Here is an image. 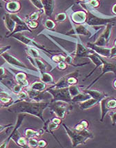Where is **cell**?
Wrapping results in <instances>:
<instances>
[{"instance_id": "1", "label": "cell", "mask_w": 116, "mask_h": 148, "mask_svg": "<svg viewBox=\"0 0 116 148\" xmlns=\"http://www.w3.org/2000/svg\"><path fill=\"white\" fill-rule=\"evenodd\" d=\"M50 101H16L8 108L9 112L15 113H26L34 116L45 122L43 113L46 108H49Z\"/></svg>"}, {"instance_id": "2", "label": "cell", "mask_w": 116, "mask_h": 148, "mask_svg": "<svg viewBox=\"0 0 116 148\" xmlns=\"http://www.w3.org/2000/svg\"><path fill=\"white\" fill-rule=\"evenodd\" d=\"M62 124L66 131V134L69 136L71 139L73 147H76L80 145L86 144L87 140L94 137L93 133L88 129L81 131V132H77L74 130V129H71L70 127L66 126L64 123Z\"/></svg>"}, {"instance_id": "3", "label": "cell", "mask_w": 116, "mask_h": 148, "mask_svg": "<svg viewBox=\"0 0 116 148\" xmlns=\"http://www.w3.org/2000/svg\"><path fill=\"white\" fill-rule=\"evenodd\" d=\"M49 108H50L51 112L54 113L55 116L63 120L71 111L73 106L72 104H69L65 101H50Z\"/></svg>"}, {"instance_id": "4", "label": "cell", "mask_w": 116, "mask_h": 148, "mask_svg": "<svg viewBox=\"0 0 116 148\" xmlns=\"http://www.w3.org/2000/svg\"><path fill=\"white\" fill-rule=\"evenodd\" d=\"M45 90L51 94V97H52V99L51 101H62L69 103V104H72V97L69 92V88H55L49 87Z\"/></svg>"}, {"instance_id": "5", "label": "cell", "mask_w": 116, "mask_h": 148, "mask_svg": "<svg viewBox=\"0 0 116 148\" xmlns=\"http://www.w3.org/2000/svg\"><path fill=\"white\" fill-rule=\"evenodd\" d=\"M87 19L85 24L90 27H102L107 26L108 24L113 23L116 20V17L112 18H101L95 15L90 10H86Z\"/></svg>"}, {"instance_id": "6", "label": "cell", "mask_w": 116, "mask_h": 148, "mask_svg": "<svg viewBox=\"0 0 116 148\" xmlns=\"http://www.w3.org/2000/svg\"><path fill=\"white\" fill-rule=\"evenodd\" d=\"M11 37L14 38L16 40H18V41H20V42H22L23 44L26 45H27L28 47H34L37 48V49H40V50L45 51L46 53H48V54H49L50 55H51V53L52 52L58 51L55 50H50V49H47V47H45L44 46L42 45L39 44L38 42H37L36 41L33 40V39H30L29 38L26 37V36L24 35L23 34H22L21 32L13 34V35H12Z\"/></svg>"}, {"instance_id": "7", "label": "cell", "mask_w": 116, "mask_h": 148, "mask_svg": "<svg viewBox=\"0 0 116 148\" xmlns=\"http://www.w3.org/2000/svg\"><path fill=\"white\" fill-rule=\"evenodd\" d=\"M101 59L102 63H103V65L102 66V73L100 74L95 80H93V82H92V83L86 87V89L91 88L93 86V85H95V83H96L103 75L108 73V72H113V73L116 76V61H107V60L105 59L103 57H101Z\"/></svg>"}, {"instance_id": "8", "label": "cell", "mask_w": 116, "mask_h": 148, "mask_svg": "<svg viewBox=\"0 0 116 148\" xmlns=\"http://www.w3.org/2000/svg\"><path fill=\"white\" fill-rule=\"evenodd\" d=\"M113 27V23L108 24L106 26L105 31L102 33L101 35L99 36L98 38L93 43L96 45L101 46V47H106L111 38Z\"/></svg>"}, {"instance_id": "9", "label": "cell", "mask_w": 116, "mask_h": 148, "mask_svg": "<svg viewBox=\"0 0 116 148\" xmlns=\"http://www.w3.org/2000/svg\"><path fill=\"white\" fill-rule=\"evenodd\" d=\"M86 47L91 49L101 57L107 58H110L111 57V48L96 45L93 42H87Z\"/></svg>"}, {"instance_id": "10", "label": "cell", "mask_w": 116, "mask_h": 148, "mask_svg": "<svg viewBox=\"0 0 116 148\" xmlns=\"http://www.w3.org/2000/svg\"><path fill=\"white\" fill-rule=\"evenodd\" d=\"M2 58L7 62L8 63H9L10 65H13V66H15V67H20V68H24V69H28V70H30V69L28 68V67L24 63H23L22 62H21L20 60H18V58H15V56H13V55H11L9 53H8L7 51L5 52L1 55Z\"/></svg>"}, {"instance_id": "11", "label": "cell", "mask_w": 116, "mask_h": 148, "mask_svg": "<svg viewBox=\"0 0 116 148\" xmlns=\"http://www.w3.org/2000/svg\"><path fill=\"white\" fill-rule=\"evenodd\" d=\"M71 19L73 23L76 25H82L85 24L87 19L86 11H75L71 14Z\"/></svg>"}, {"instance_id": "12", "label": "cell", "mask_w": 116, "mask_h": 148, "mask_svg": "<svg viewBox=\"0 0 116 148\" xmlns=\"http://www.w3.org/2000/svg\"><path fill=\"white\" fill-rule=\"evenodd\" d=\"M59 127V125L54 123L51 120H48L47 121H45L44 123V127L42 129H43L45 132H47V133H49L51 135H52L54 137V138L57 140V142L59 143V145H60L61 147H62V146L61 145L60 142L58 140V139L57 138V137H56V136L53 134V131L58 130Z\"/></svg>"}, {"instance_id": "13", "label": "cell", "mask_w": 116, "mask_h": 148, "mask_svg": "<svg viewBox=\"0 0 116 148\" xmlns=\"http://www.w3.org/2000/svg\"><path fill=\"white\" fill-rule=\"evenodd\" d=\"M26 92L28 94L29 98L30 99L35 100V101H44L42 100H44V99H45L46 96L50 94L49 92H48V94L46 95V93L47 92L46 90L37 91L35 90H33L31 88L27 90Z\"/></svg>"}, {"instance_id": "14", "label": "cell", "mask_w": 116, "mask_h": 148, "mask_svg": "<svg viewBox=\"0 0 116 148\" xmlns=\"http://www.w3.org/2000/svg\"><path fill=\"white\" fill-rule=\"evenodd\" d=\"M67 35L77 36H91V33L84 25H76L75 27L67 32Z\"/></svg>"}, {"instance_id": "15", "label": "cell", "mask_w": 116, "mask_h": 148, "mask_svg": "<svg viewBox=\"0 0 116 148\" xmlns=\"http://www.w3.org/2000/svg\"><path fill=\"white\" fill-rule=\"evenodd\" d=\"M93 50L88 47H85L83 45H82L80 42L76 43V53H75V58H86L88 54L93 52Z\"/></svg>"}, {"instance_id": "16", "label": "cell", "mask_w": 116, "mask_h": 148, "mask_svg": "<svg viewBox=\"0 0 116 148\" xmlns=\"http://www.w3.org/2000/svg\"><path fill=\"white\" fill-rule=\"evenodd\" d=\"M86 58H89V59L91 60V61L93 62V63H94L95 67V68L93 69V70H92V71L90 72L88 75H86V79L88 78V77H89L90 76H91V75H93V72H94V71H95V70H96L98 68L102 67V65H103V63H102V59H101V56H99L98 54H97L96 53L94 52V51H93V52L91 53V54H88V56H87Z\"/></svg>"}, {"instance_id": "17", "label": "cell", "mask_w": 116, "mask_h": 148, "mask_svg": "<svg viewBox=\"0 0 116 148\" xmlns=\"http://www.w3.org/2000/svg\"><path fill=\"white\" fill-rule=\"evenodd\" d=\"M42 2L45 15L49 18H51L54 12L55 0H42Z\"/></svg>"}, {"instance_id": "18", "label": "cell", "mask_w": 116, "mask_h": 148, "mask_svg": "<svg viewBox=\"0 0 116 148\" xmlns=\"http://www.w3.org/2000/svg\"><path fill=\"white\" fill-rule=\"evenodd\" d=\"M21 8V4L20 1L17 0L8 1L6 4V9L9 13H17L20 11Z\"/></svg>"}, {"instance_id": "19", "label": "cell", "mask_w": 116, "mask_h": 148, "mask_svg": "<svg viewBox=\"0 0 116 148\" xmlns=\"http://www.w3.org/2000/svg\"><path fill=\"white\" fill-rule=\"evenodd\" d=\"M100 101L98 99L91 97L90 99H87V100L83 101V102L79 103V107L81 110L84 111V110L89 109V108L96 106L97 104H100Z\"/></svg>"}, {"instance_id": "20", "label": "cell", "mask_w": 116, "mask_h": 148, "mask_svg": "<svg viewBox=\"0 0 116 148\" xmlns=\"http://www.w3.org/2000/svg\"><path fill=\"white\" fill-rule=\"evenodd\" d=\"M15 81L17 84L21 85L23 88L27 87L28 86V82L27 80V75L25 72H20L15 74Z\"/></svg>"}, {"instance_id": "21", "label": "cell", "mask_w": 116, "mask_h": 148, "mask_svg": "<svg viewBox=\"0 0 116 148\" xmlns=\"http://www.w3.org/2000/svg\"><path fill=\"white\" fill-rule=\"evenodd\" d=\"M4 22L6 28L8 29L9 34H11L14 31V29L16 27V23L13 19L11 18L10 13H6L4 15Z\"/></svg>"}, {"instance_id": "22", "label": "cell", "mask_w": 116, "mask_h": 148, "mask_svg": "<svg viewBox=\"0 0 116 148\" xmlns=\"http://www.w3.org/2000/svg\"><path fill=\"white\" fill-rule=\"evenodd\" d=\"M83 91L84 92H86V93H88V95H90L91 97L98 99V100L100 101H101L102 99H104V98L108 97V95H107V94H105V92L100 90H91V89H84Z\"/></svg>"}, {"instance_id": "23", "label": "cell", "mask_w": 116, "mask_h": 148, "mask_svg": "<svg viewBox=\"0 0 116 148\" xmlns=\"http://www.w3.org/2000/svg\"><path fill=\"white\" fill-rule=\"evenodd\" d=\"M44 130L43 129L42 130H39V131H36V130H33L32 129H26L24 131V134L26 137L27 138H37L40 137V136L43 135L44 134Z\"/></svg>"}, {"instance_id": "24", "label": "cell", "mask_w": 116, "mask_h": 148, "mask_svg": "<svg viewBox=\"0 0 116 148\" xmlns=\"http://www.w3.org/2000/svg\"><path fill=\"white\" fill-rule=\"evenodd\" d=\"M40 80L47 85H53L55 84L53 77L50 73H48L47 72H42L40 74Z\"/></svg>"}, {"instance_id": "25", "label": "cell", "mask_w": 116, "mask_h": 148, "mask_svg": "<svg viewBox=\"0 0 116 148\" xmlns=\"http://www.w3.org/2000/svg\"><path fill=\"white\" fill-rule=\"evenodd\" d=\"M91 95H88L86 92L82 91L80 94H78V95L75 96V97H72V104L73 103H81L83 101L87 100V99H90L91 98Z\"/></svg>"}, {"instance_id": "26", "label": "cell", "mask_w": 116, "mask_h": 148, "mask_svg": "<svg viewBox=\"0 0 116 148\" xmlns=\"http://www.w3.org/2000/svg\"><path fill=\"white\" fill-rule=\"evenodd\" d=\"M107 97L102 99L101 101L100 102V108H101V118H100V122H103L104 119H105V116L109 112H110V110L107 106Z\"/></svg>"}, {"instance_id": "27", "label": "cell", "mask_w": 116, "mask_h": 148, "mask_svg": "<svg viewBox=\"0 0 116 148\" xmlns=\"http://www.w3.org/2000/svg\"><path fill=\"white\" fill-rule=\"evenodd\" d=\"M30 88L37 91H44L47 89V84H44L42 81L41 82L37 81L31 84Z\"/></svg>"}, {"instance_id": "28", "label": "cell", "mask_w": 116, "mask_h": 148, "mask_svg": "<svg viewBox=\"0 0 116 148\" xmlns=\"http://www.w3.org/2000/svg\"><path fill=\"white\" fill-rule=\"evenodd\" d=\"M88 122L86 120H83L82 121H80L78 124H77L73 129H74V130L77 131V132H81V131L88 129Z\"/></svg>"}, {"instance_id": "29", "label": "cell", "mask_w": 116, "mask_h": 148, "mask_svg": "<svg viewBox=\"0 0 116 148\" xmlns=\"http://www.w3.org/2000/svg\"><path fill=\"white\" fill-rule=\"evenodd\" d=\"M26 50L27 53H28V56H31V57H33L34 58L40 57V53H39L37 48L34 47H28V48L26 49Z\"/></svg>"}, {"instance_id": "30", "label": "cell", "mask_w": 116, "mask_h": 148, "mask_svg": "<svg viewBox=\"0 0 116 148\" xmlns=\"http://www.w3.org/2000/svg\"><path fill=\"white\" fill-rule=\"evenodd\" d=\"M107 106L111 111L116 109V98L107 97Z\"/></svg>"}, {"instance_id": "31", "label": "cell", "mask_w": 116, "mask_h": 148, "mask_svg": "<svg viewBox=\"0 0 116 148\" xmlns=\"http://www.w3.org/2000/svg\"><path fill=\"white\" fill-rule=\"evenodd\" d=\"M69 92L71 94V96L72 97H75V96L78 95V94H80L82 92V90H80V88L77 85H73L69 87Z\"/></svg>"}, {"instance_id": "32", "label": "cell", "mask_w": 116, "mask_h": 148, "mask_svg": "<svg viewBox=\"0 0 116 148\" xmlns=\"http://www.w3.org/2000/svg\"><path fill=\"white\" fill-rule=\"evenodd\" d=\"M66 56H64V55H54L51 57V59L53 61L56 63H59L60 62H65L66 61Z\"/></svg>"}, {"instance_id": "33", "label": "cell", "mask_w": 116, "mask_h": 148, "mask_svg": "<svg viewBox=\"0 0 116 148\" xmlns=\"http://www.w3.org/2000/svg\"><path fill=\"white\" fill-rule=\"evenodd\" d=\"M44 25H45L46 28H47L48 29H50V30H52L55 28L56 24L53 20H52L51 19H47L46 20L45 22H44Z\"/></svg>"}, {"instance_id": "34", "label": "cell", "mask_w": 116, "mask_h": 148, "mask_svg": "<svg viewBox=\"0 0 116 148\" xmlns=\"http://www.w3.org/2000/svg\"><path fill=\"white\" fill-rule=\"evenodd\" d=\"M28 147L31 148L38 147V140L37 139H35V138H28Z\"/></svg>"}, {"instance_id": "35", "label": "cell", "mask_w": 116, "mask_h": 148, "mask_svg": "<svg viewBox=\"0 0 116 148\" xmlns=\"http://www.w3.org/2000/svg\"><path fill=\"white\" fill-rule=\"evenodd\" d=\"M67 18V15L65 13L62 12V13H59L56 15V18H55V22H64Z\"/></svg>"}, {"instance_id": "36", "label": "cell", "mask_w": 116, "mask_h": 148, "mask_svg": "<svg viewBox=\"0 0 116 148\" xmlns=\"http://www.w3.org/2000/svg\"><path fill=\"white\" fill-rule=\"evenodd\" d=\"M26 24L28 26V27L30 29H37L39 26V23L37 21H35V20H27Z\"/></svg>"}, {"instance_id": "37", "label": "cell", "mask_w": 116, "mask_h": 148, "mask_svg": "<svg viewBox=\"0 0 116 148\" xmlns=\"http://www.w3.org/2000/svg\"><path fill=\"white\" fill-rule=\"evenodd\" d=\"M30 1L33 4V6H35L37 8L41 10V11H44L42 0H30Z\"/></svg>"}, {"instance_id": "38", "label": "cell", "mask_w": 116, "mask_h": 148, "mask_svg": "<svg viewBox=\"0 0 116 148\" xmlns=\"http://www.w3.org/2000/svg\"><path fill=\"white\" fill-rule=\"evenodd\" d=\"M16 95H17V97H18V101L25 100V99L28 97L27 92H24V91H22V90L20 92V93Z\"/></svg>"}, {"instance_id": "39", "label": "cell", "mask_w": 116, "mask_h": 148, "mask_svg": "<svg viewBox=\"0 0 116 148\" xmlns=\"http://www.w3.org/2000/svg\"><path fill=\"white\" fill-rule=\"evenodd\" d=\"M88 4L89 5L90 7H92V8H95L100 6V1L98 0H90Z\"/></svg>"}, {"instance_id": "40", "label": "cell", "mask_w": 116, "mask_h": 148, "mask_svg": "<svg viewBox=\"0 0 116 148\" xmlns=\"http://www.w3.org/2000/svg\"><path fill=\"white\" fill-rule=\"evenodd\" d=\"M22 87L21 85H20V84H16V85H15L12 88V91H13V92H14L15 94L18 95V93H20V92L22 91Z\"/></svg>"}, {"instance_id": "41", "label": "cell", "mask_w": 116, "mask_h": 148, "mask_svg": "<svg viewBox=\"0 0 116 148\" xmlns=\"http://www.w3.org/2000/svg\"><path fill=\"white\" fill-rule=\"evenodd\" d=\"M109 116L111 117V123L113 125H116V111H110V114Z\"/></svg>"}, {"instance_id": "42", "label": "cell", "mask_w": 116, "mask_h": 148, "mask_svg": "<svg viewBox=\"0 0 116 148\" xmlns=\"http://www.w3.org/2000/svg\"><path fill=\"white\" fill-rule=\"evenodd\" d=\"M39 18H40V13H39V12H35V13H32V14L30 15V17H29V20L37 21V20L39 19Z\"/></svg>"}, {"instance_id": "43", "label": "cell", "mask_w": 116, "mask_h": 148, "mask_svg": "<svg viewBox=\"0 0 116 148\" xmlns=\"http://www.w3.org/2000/svg\"><path fill=\"white\" fill-rule=\"evenodd\" d=\"M57 68L60 70H64L67 68L68 65L66 62H60V63H57Z\"/></svg>"}, {"instance_id": "44", "label": "cell", "mask_w": 116, "mask_h": 148, "mask_svg": "<svg viewBox=\"0 0 116 148\" xmlns=\"http://www.w3.org/2000/svg\"><path fill=\"white\" fill-rule=\"evenodd\" d=\"M11 48V46H10V45L4 46V47H0V56H1V55L4 54V53L6 52L8 50H9Z\"/></svg>"}, {"instance_id": "45", "label": "cell", "mask_w": 116, "mask_h": 148, "mask_svg": "<svg viewBox=\"0 0 116 148\" xmlns=\"http://www.w3.org/2000/svg\"><path fill=\"white\" fill-rule=\"evenodd\" d=\"M48 143L46 140H42V139L38 140V147H46Z\"/></svg>"}, {"instance_id": "46", "label": "cell", "mask_w": 116, "mask_h": 148, "mask_svg": "<svg viewBox=\"0 0 116 148\" xmlns=\"http://www.w3.org/2000/svg\"><path fill=\"white\" fill-rule=\"evenodd\" d=\"M116 57V47L113 46V47L111 48V57L110 58H113Z\"/></svg>"}, {"instance_id": "47", "label": "cell", "mask_w": 116, "mask_h": 148, "mask_svg": "<svg viewBox=\"0 0 116 148\" xmlns=\"http://www.w3.org/2000/svg\"><path fill=\"white\" fill-rule=\"evenodd\" d=\"M51 120H52L53 122L54 123H55V124H57V125H60L61 124H62V119H60V118H57V117H54L53 118H52V119H51Z\"/></svg>"}, {"instance_id": "48", "label": "cell", "mask_w": 116, "mask_h": 148, "mask_svg": "<svg viewBox=\"0 0 116 148\" xmlns=\"http://www.w3.org/2000/svg\"><path fill=\"white\" fill-rule=\"evenodd\" d=\"M13 126V125H12V124H9V125H0V133H1L3 131H4L6 129L8 128V127H11Z\"/></svg>"}, {"instance_id": "49", "label": "cell", "mask_w": 116, "mask_h": 148, "mask_svg": "<svg viewBox=\"0 0 116 148\" xmlns=\"http://www.w3.org/2000/svg\"><path fill=\"white\" fill-rule=\"evenodd\" d=\"M5 73H6L5 68H3V67H0V81L1 80V79H3V77L5 75Z\"/></svg>"}, {"instance_id": "50", "label": "cell", "mask_w": 116, "mask_h": 148, "mask_svg": "<svg viewBox=\"0 0 116 148\" xmlns=\"http://www.w3.org/2000/svg\"><path fill=\"white\" fill-rule=\"evenodd\" d=\"M112 12L114 15H116V4H115L112 7Z\"/></svg>"}, {"instance_id": "51", "label": "cell", "mask_w": 116, "mask_h": 148, "mask_svg": "<svg viewBox=\"0 0 116 148\" xmlns=\"http://www.w3.org/2000/svg\"><path fill=\"white\" fill-rule=\"evenodd\" d=\"M78 1L81 2V4H88L90 0H78Z\"/></svg>"}, {"instance_id": "52", "label": "cell", "mask_w": 116, "mask_h": 148, "mask_svg": "<svg viewBox=\"0 0 116 148\" xmlns=\"http://www.w3.org/2000/svg\"><path fill=\"white\" fill-rule=\"evenodd\" d=\"M113 86L114 88L116 89V79L115 80H114L113 83Z\"/></svg>"}, {"instance_id": "53", "label": "cell", "mask_w": 116, "mask_h": 148, "mask_svg": "<svg viewBox=\"0 0 116 148\" xmlns=\"http://www.w3.org/2000/svg\"><path fill=\"white\" fill-rule=\"evenodd\" d=\"M3 1H7V2H8V1H13V0H3Z\"/></svg>"}, {"instance_id": "54", "label": "cell", "mask_w": 116, "mask_h": 148, "mask_svg": "<svg viewBox=\"0 0 116 148\" xmlns=\"http://www.w3.org/2000/svg\"><path fill=\"white\" fill-rule=\"evenodd\" d=\"M114 46H115V47H116V39H115V40L114 41Z\"/></svg>"}]
</instances>
